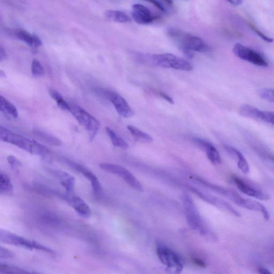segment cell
<instances>
[{"instance_id":"obj_25","label":"cell","mask_w":274,"mask_h":274,"mask_svg":"<svg viewBox=\"0 0 274 274\" xmlns=\"http://www.w3.org/2000/svg\"><path fill=\"white\" fill-rule=\"evenodd\" d=\"M105 16L108 20L117 23H125L131 21L127 14L121 11L108 10L105 12Z\"/></svg>"},{"instance_id":"obj_39","label":"cell","mask_w":274,"mask_h":274,"mask_svg":"<svg viewBox=\"0 0 274 274\" xmlns=\"http://www.w3.org/2000/svg\"><path fill=\"white\" fill-rule=\"evenodd\" d=\"M6 57V53L2 46L0 48V61L2 62Z\"/></svg>"},{"instance_id":"obj_42","label":"cell","mask_w":274,"mask_h":274,"mask_svg":"<svg viewBox=\"0 0 274 274\" xmlns=\"http://www.w3.org/2000/svg\"><path fill=\"white\" fill-rule=\"evenodd\" d=\"M259 273L262 274H271L272 273L265 268H260L258 270Z\"/></svg>"},{"instance_id":"obj_21","label":"cell","mask_w":274,"mask_h":274,"mask_svg":"<svg viewBox=\"0 0 274 274\" xmlns=\"http://www.w3.org/2000/svg\"><path fill=\"white\" fill-rule=\"evenodd\" d=\"M240 207L251 211L259 212L263 214L264 219L266 221L270 219V215L266 207L261 203L250 199L244 198Z\"/></svg>"},{"instance_id":"obj_19","label":"cell","mask_w":274,"mask_h":274,"mask_svg":"<svg viewBox=\"0 0 274 274\" xmlns=\"http://www.w3.org/2000/svg\"><path fill=\"white\" fill-rule=\"evenodd\" d=\"M177 57L170 53L155 54L151 56L152 63L163 68H174Z\"/></svg>"},{"instance_id":"obj_7","label":"cell","mask_w":274,"mask_h":274,"mask_svg":"<svg viewBox=\"0 0 274 274\" xmlns=\"http://www.w3.org/2000/svg\"><path fill=\"white\" fill-rule=\"evenodd\" d=\"M100 168L108 173L120 177L129 186L138 191H142L143 189L141 184L129 170L124 167L116 164L102 163L100 164Z\"/></svg>"},{"instance_id":"obj_27","label":"cell","mask_w":274,"mask_h":274,"mask_svg":"<svg viewBox=\"0 0 274 274\" xmlns=\"http://www.w3.org/2000/svg\"><path fill=\"white\" fill-rule=\"evenodd\" d=\"M106 130L108 136L112 141V144L115 147H119L123 150H127L129 149V146L125 140L118 135L112 129L108 127L106 128Z\"/></svg>"},{"instance_id":"obj_13","label":"cell","mask_w":274,"mask_h":274,"mask_svg":"<svg viewBox=\"0 0 274 274\" xmlns=\"http://www.w3.org/2000/svg\"><path fill=\"white\" fill-rule=\"evenodd\" d=\"M233 180L239 190L248 196L254 197L261 200V201H268L270 198L269 195L260 190L250 186L249 184L238 177H234Z\"/></svg>"},{"instance_id":"obj_9","label":"cell","mask_w":274,"mask_h":274,"mask_svg":"<svg viewBox=\"0 0 274 274\" xmlns=\"http://www.w3.org/2000/svg\"><path fill=\"white\" fill-rule=\"evenodd\" d=\"M101 93L113 103L118 114L125 118L131 117L134 115V112L127 101L119 94L107 90H101Z\"/></svg>"},{"instance_id":"obj_29","label":"cell","mask_w":274,"mask_h":274,"mask_svg":"<svg viewBox=\"0 0 274 274\" xmlns=\"http://www.w3.org/2000/svg\"><path fill=\"white\" fill-rule=\"evenodd\" d=\"M127 128L132 136L135 137L136 139L140 140V141L146 143H151L153 142V139L150 135L133 127V126L128 125Z\"/></svg>"},{"instance_id":"obj_36","label":"cell","mask_w":274,"mask_h":274,"mask_svg":"<svg viewBox=\"0 0 274 274\" xmlns=\"http://www.w3.org/2000/svg\"><path fill=\"white\" fill-rule=\"evenodd\" d=\"M7 161H8V164L13 170L17 169L21 165L20 162L12 155L8 157Z\"/></svg>"},{"instance_id":"obj_20","label":"cell","mask_w":274,"mask_h":274,"mask_svg":"<svg viewBox=\"0 0 274 274\" xmlns=\"http://www.w3.org/2000/svg\"><path fill=\"white\" fill-rule=\"evenodd\" d=\"M224 148L227 153L238 162V166L244 174L250 172L249 163L243 154L235 148L229 145H225Z\"/></svg>"},{"instance_id":"obj_28","label":"cell","mask_w":274,"mask_h":274,"mask_svg":"<svg viewBox=\"0 0 274 274\" xmlns=\"http://www.w3.org/2000/svg\"><path fill=\"white\" fill-rule=\"evenodd\" d=\"M49 94L57 103L59 108L65 111H69L70 109V106L63 99L62 95L52 88H50L48 90Z\"/></svg>"},{"instance_id":"obj_14","label":"cell","mask_w":274,"mask_h":274,"mask_svg":"<svg viewBox=\"0 0 274 274\" xmlns=\"http://www.w3.org/2000/svg\"><path fill=\"white\" fill-rule=\"evenodd\" d=\"M132 16L137 23L146 25L152 23L154 17L150 10L142 4H135L132 6Z\"/></svg>"},{"instance_id":"obj_37","label":"cell","mask_w":274,"mask_h":274,"mask_svg":"<svg viewBox=\"0 0 274 274\" xmlns=\"http://www.w3.org/2000/svg\"><path fill=\"white\" fill-rule=\"evenodd\" d=\"M158 94L163 99L166 100L167 101H168L170 103H171V104H174V102L173 98L169 97V96L167 94L165 93L164 92H162L160 91L158 92Z\"/></svg>"},{"instance_id":"obj_40","label":"cell","mask_w":274,"mask_h":274,"mask_svg":"<svg viewBox=\"0 0 274 274\" xmlns=\"http://www.w3.org/2000/svg\"><path fill=\"white\" fill-rule=\"evenodd\" d=\"M194 262L197 265L200 267H202V268H205L206 266L205 263L202 261H201V259L196 258L194 259Z\"/></svg>"},{"instance_id":"obj_10","label":"cell","mask_w":274,"mask_h":274,"mask_svg":"<svg viewBox=\"0 0 274 274\" xmlns=\"http://www.w3.org/2000/svg\"><path fill=\"white\" fill-rule=\"evenodd\" d=\"M63 160L66 164L82 174L86 179L91 182L93 193L96 197H99L102 194V188L101 183L97 176L90 170L71 160L66 159H64Z\"/></svg>"},{"instance_id":"obj_3","label":"cell","mask_w":274,"mask_h":274,"mask_svg":"<svg viewBox=\"0 0 274 274\" xmlns=\"http://www.w3.org/2000/svg\"><path fill=\"white\" fill-rule=\"evenodd\" d=\"M0 241L2 243L28 250H40L49 254H53L54 251L34 241H31L16 234L2 230L0 231Z\"/></svg>"},{"instance_id":"obj_34","label":"cell","mask_w":274,"mask_h":274,"mask_svg":"<svg viewBox=\"0 0 274 274\" xmlns=\"http://www.w3.org/2000/svg\"><path fill=\"white\" fill-rule=\"evenodd\" d=\"M249 25L251 28H252V29H253V30L255 31V33L264 41L269 43H271L274 41V39L273 38H270V37L266 35L264 33L261 32L260 30H259V29H258L254 25L252 24H249Z\"/></svg>"},{"instance_id":"obj_35","label":"cell","mask_w":274,"mask_h":274,"mask_svg":"<svg viewBox=\"0 0 274 274\" xmlns=\"http://www.w3.org/2000/svg\"><path fill=\"white\" fill-rule=\"evenodd\" d=\"M14 256L12 252L8 249L2 247H0V258L1 259H8L12 258Z\"/></svg>"},{"instance_id":"obj_32","label":"cell","mask_w":274,"mask_h":274,"mask_svg":"<svg viewBox=\"0 0 274 274\" xmlns=\"http://www.w3.org/2000/svg\"><path fill=\"white\" fill-rule=\"evenodd\" d=\"M31 72L33 76L40 77L44 75V69L40 62L33 59L32 63Z\"/></svg>"},{"instance_id":"obj_6","label":"cell","mask_w":274,"mask_h":274,"mask_svg":"<svg viewBox=\"0 0 274 274\" xmlns=\"http://www.w3.org/2000/svg\"><path fill=\"white\" fill-rule=\"evenodd\" d=\"M157 255L160 262L167 269L174 273H179L183 269V262L179 255L166 246H157Z\"/></svg>"},{"instance_id":"obj_1","label":"cell","mask_w":274,"mask_h":274,"mask_svg":"<svg viewBox=\"0 0 274 274\" xmlns=\"http://www.w3.org/2000/svg\"><path fill=\"white\" fill-rule=\"evenodd\" d=\"M169 34L174 38L185 55L189 58L194 56V51L204 52L209 50V47L199 37L184 34L177 29H170Z\"/></svg>"},{"instance_id":"obj_45","label":"cell","mask_w":274,"mask_h":274,"mask_svg":"<svg viewBox=\"0 0 274 274\" xmlns=\"http://www.w3.org/2000/svg\"><path fill=\"white\" fill-rule=\"evenodd\" d=\"M271 159L272 160V161H273V162H274V158H272Z\"/></svg>"},{"instance_id":"obj_24","label":"cell","mask_w":274,"mask_h":274,"mask_svg":"<svg viewBox=\"0 0 274 274\" xmlns=\"http://www.w3.org/2000/svg\"><path fill=\"white\" fill-rule=\"evenodd\" d=\"M33 132L34 135L37 138L49 145L60 146L62 144V142L60 139L53 135L48 134V133L44 132L38 129H34Z\"/></svg>"},{"instance_id":"obj_38","label":"cell","mask_w":274,"mask_h":274,"mask_svg":"<svg viewBox=\"0 0 274 274\" xmlns=\"http://www.w3.org/2000/svg\"><path fill=\"white\" fill-rule=\"evenodd\" d=\"M145 1H146L147 2H149L150 3H152L155 6L157 7V8L162 10V11H165V9L164 8V6H163L161 3H160L158 1H157V0H145Z\"/></svg>"},{"instance_id":"obj_4","label":"cell","mask_w":274,"mask_h":274,"mask_svg":"<svg viewBox=\"0 0 274 274\" xmlns=\"http://www.w3.org/2000/svg\"><path fill=\"white\" fill-rule=\"evenodd\" d=\"M69 112L86 130L90 140H94L100 129L99 121L84 109L78 106H70Z\"/></svg>"},{"instance_id":"obj_17","label":"cell","mask_w":274,"mask_h":274,"mask_svg":"<svg viewBox=\"0 0 274 274\" xmlns=\"http://www.w3.org/2000/svg\"><path fill=\"white\" fill-rule=\"evenodd\" d=\"M50 172L60 181L68 193L71 194L73 192L76 184L75 177L68 173L61 171V170H51Z\"/></svg>"},{"instance_id":"obj_33","label":"cell","mask_w":274,"mask_h":274,"mask_svg":"<svg viewBox=\"0 0 274 274\" xmlns=\"http://www.w3.org/2000/svg\"><path fill=\"white\" fill-rule=\"evenodd\" d=\"M259 94L263 100L274 103V90L273 89H262L259 91Z\"/></svg>"},{"instance_id":"obj_22","label":"cell","mask_w":274,"mask_h":274,"mask_svg":"<svg viewBox=\"0 0 274 274\" xmlns=\"http://www.w3.org/2000/svg\"><path fill=\"white\" fill-rule=\"evenodd\" d=\"M13 187L9 176L2 172L0 173V194L10 196L12 194Z\"/></svg>"},{"instance_id":"obj_15","label":"cell","mask_w":274,"mask_h":274,"mask_svg":"<svg viewBox=\"0 0 274 274\" xmlns=\"http://www.w3.org/2000/svg\"><path fill=\"white\" fill-rule=\"evenodd\" d=\"M197 181L203 184L204 186L216 192L218 194L223 196L230 200V201L235 204L240 206L243 198L238 193H236L234 191L217 186V185L205 182V181L199 179H197Z\"/></svg>"},{"instance_id":"obj_26","label":"cell","mask_w":274,"mask_h":274,"mask_svg":"<svg viewBox=\"0 0 274 274\" xmlns=\"http://www.w3.org/2000/svg\"><path fill=\"white\" fill-rule=\"evenodd\" d=\"M262 110L250 105H243L240 108V113L244 117L259 120Z\"/></svg>"},{"instance_id":"obj_43","label":"cell","mask_w":274,"mask_h":274,"mask_svg":"<svg viewBox=\"0 0 274 274\" xmlns=\"http://www.w3.org/2000/svg\"><path fill=\"white\" fill-rule=\"evenodd\" d=\"M0 76H1V77H5V74L4 73V72H3L2 70H1V72H0Z\"/></svg>"},{"instance_id":"obj_5","label":"cell","mask_w":274,"mask_h":274,"mask_svg":"<svg viewBox=\"0 0 274 274\" xmlns=\"http://www.w3.org/2000/svg\"><path fill=\"white\" fill-rule=\"evenodd\" d=\"M0 139L2 141L15 145L19 149L34 154L35 140L17 134L5 128L0 127Z\"/></svg>"},{"instance_id":"obj_2","label":"cell","mask_w":274,"mask_h":274,"mask_svg":"<svg viewBox=\"0 0 274 274\" xmlns=\"http://www.w3.org/2000/svg\"><path fill=\"white\" fill-rule=\"evenodd\" d=\"M181 198L189 227L193 230L198 231L203 235L208 234L209 232L205 227L193 200L186 194L183 195Z\"/></svg>"},{"instance_id":"obj_18","label":"cell","mask_w":274,"mask_h":274,"mask_svg":"<svg viewBox=\"0 0 274 274\" xmlns=\"http://www.w3.org/2000/svg\"><path fill=\"white\" fill-rule=\"evenodd\" d=\"M12 34L14 38L26 43L29 46L38 47L41 45V41L38 36L31 34L24 29H16L13 31Z\"/></svg>"},{"instance_id":"obj_41","label":"cell","mask_w":274,"mask_h":274,"mask_svg":"<svg viewBox=\"0 0 274 274\" xmlns=\"http://www.w3.org/2000/svg\"><path fill=\"white\" fill-rule=\"evenodd\" d=\"M227 1L235 5H241L243 2V0H227Z\"/></svg>"},{"instance_id":"obj_8","label":"cell","mask_w":274,"mask_h":274,"mask_svg":"<svg viewBox=\"0 0 274 274\" xmlns=\"http://www.w3.org/2000/svg\"><path fill=\"white\" fill-rule=\"evenodd\" d=\"M233 51L234 54L242 60L260 66V67L265 68L269 66L268 62L262 55L241 43L235 44Z\"/></svg>"},{"instance_id":"obj_31","label":"cell","mask_w":274,"mask_h":274,"mask_svg":"<svg viewBox=\"0 0 274 274\" xmlns=\"http://www.w3.org/2000/svg\"><path fill=\"white\" fill-rule=\"evenodd\" d=\"M174 69L186 71H191L194 69L193 66L190 62L179 57L177 58Z\"/></svg>"},{"instance_id":"obj_16","label":"cell","mask_w":274,"mask_h":274,"mask_svg":"<svg viewBox=\"0 0 274 274\" xmlns=\"http://www.w3.org/2000/svg\"><path fill=\"white\" fill-rule=\"evenodd\" d=\"M194 142L204 151L207 158L214 165H219L221 163L220 155L216 148L211 143L203 139L195 138L194 139Z\"/></svg>"},{"instance_id":"obj_11","label":"cell","mask_w":274,"mask_h":274,"mask_svg":"<svg viewBox=\"0 0 274 274\" xmlns=\"http://www.w3.org/2000/svg\"><path fill=\"white\" fill-rule=\"evenodd\" d=\"M189 189L190 191L194 192V194L198 195L200 198H202L206 202L217 207L219 209L230 213L235 217H241V214L238 211H236L230 204L223 201V200L212 196L205 195L203 192L194 188L190 187Z\"/></svg>"},{"instance_id":"obj_30","label":"cell","mask_w":274,"mask_h":274,"mask_svg":"<svg viewBox=\"0 0 274 274\" xmlns=\"http://www.w3.org/2000/svg\"><path fill=\"white\" fill-rule=\"evenodd\" d=\"M29 273H31V272L19 268L15 266L3 263L0 264V274H23Z\"/></svg>"},{"instance_id":"obj_12","label":"cell","mask_w":274,"mask_h":274,"mask_svg":"<svg viewBox=\"0 0 274 274\" xmlns=\"http://www.w3.org/2000/svg\"><path fill=\"white\" fill-rule=\"evenodd\" d=\"M69 194L61 195L60 197L67 202L75 211L84 218L91 216V210L87 204L79 197Z\"/></svg>"},{"instance_id":"obj_44","label":"cell","mask_w":274,"mask_h":274,"mask_svg":"<svg viewBox=\"0 0 274 274\" xmlns=\"http://www.w3.org/2000/svg\"><path fill=\"white\" fill-rule=\"evenodd\" d=\"M165 1L169 4H171L172 3V0H165Z\"/></svg>"},{"instance_id":"obj_23","label":"cell","mask_w":274,"mask_h":274,"mask_svg":"<svg viewBox=\"0 0 274 274\" xmlns=\"http://www.w3.org/2000/svg\"><path fill=\"white\" fill-rule=\"evenodd\" d=\"M0 110L1 112L14 118L18 117L17 109L9 100L0 96Z\"/></svg>"}]
</instances>
